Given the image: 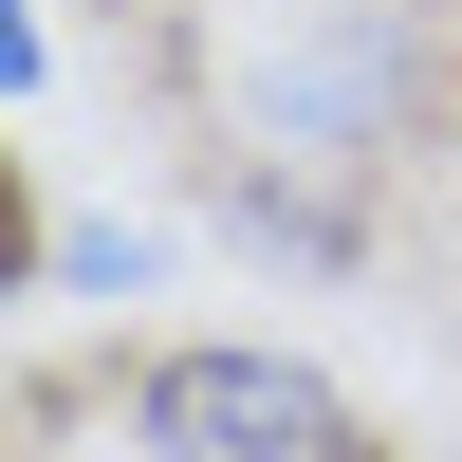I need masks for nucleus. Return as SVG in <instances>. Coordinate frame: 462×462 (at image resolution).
Returning a JSON list of instances; mask_svg holds the SVG:
<instances>
[{
  "mask_svg": "<svg viewBox=\"0 0 462 462\" xmlns=\"http://www.w3.org/2000/svg\"><path fill=\"white\" fill-rule=\"evenodd\" d=\"M130 426H148V462H370V426L296 352H167L130 389Z\"/></svg>",
  "mask_w": 462,
  "mask_h": 462,
  "instance_id": "nucleus-1",
  "label": "nucleus"
}]
</instances>
